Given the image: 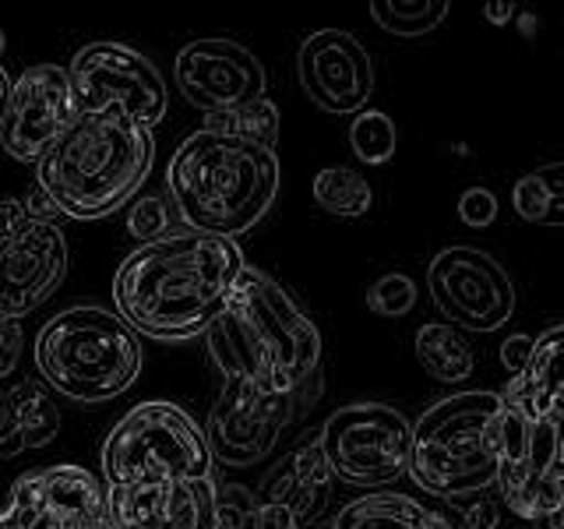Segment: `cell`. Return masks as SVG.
<instances>
[{"label": "cell", "mask_w": 564, "mask_h": 529, "mask_svg": "<svg viewBox=\"0 0 564 529\" xmlns=\"http://www.w3.org/2000/svg\"><path fill=\"white\" fill-rule=\"evenodd\" d=\"M243 269L237 240L181 226L163 240L134 247L120 261L113 304L138 335L187 343L216 325Z\"/></svg>", "instance_id": "obj_1"}, {"label": "cell", "mask_w": 564, "mask_h": 529, "mask_svg": "<svg viewBox=\"0 0 564 529\" xmlns=\"http://www.w3.org/2000/svg\"><path fill=\"white\" fill-rule=\"evenodd\" d=\"M223 378H247L264 392L293 396L317 385L322 332L279 282L247 264L216 325L205 332Z\"/></svg>", "instance_id": "obj_2"}, {"label": "cell", "mask_w": 564, "mask_h": 529, "mask_svg": "<svg viewBox=\"0 0 564 529\" xmlns=\"http://www.w3.org/2000/svg\"><path fill=\"white\" fill-rule=\"evenodd\" d=\"M279 176L275 149L216 131H194L170 155L166 187L184 229L237 240L269 216Z\"/></svg>", "instance_id": "obj_3"}, {"label": "cell", "mask_w": 564, "mask_h": 529, "mask_svg": "<svg viewBox=\"0 0 564 529\" xmlns=\"http://www.w3.org/2000/svg\"><path fill=\"white\" fill-rule=\"evenodd\" d=\"M152 163L155 138L149 128L123 117L82 114L40 159L35 187L67 219H106L141 191Z\"/></svg>", "instance_id": "obj_4"}, {"label": "cell", "mask_w": 564, "mask_h": 529, "mask_svg": "<svg viewBox=\"0 0 564 529\" xmlns=\"http://www.w3.org/2000/svg\"><path fill=\"white\" fill-rule=\"evenodd\" d=\"M35 370L70 402H110L141 375V339L117 311L64 307L35 335Z\"/></svg>", "instance_id": "obj_5"}, {"label": "cell", "mask_w": 564, "mask_h": 529, "mask_svg": "<svg viewBox=\"0 0 564 529\" xmlns=\"http://www.w3.org/2000/svg\"><path fill=\"white\" fill-rule=\"evenodd\" d=\"M498 417L501 396L487 388L455 392L423 410L413 428V484L445 501L487 494L498 484Z\"/></svg>", "instance_id": "obj_6"}, {"label": "cell", "mask_w": 564, "mask_h": 529, "mask_svg": "<svg viewBox=\"0 0 564 529\" xmlns=\"http://www.w3.org/2000/svg\"><path fill=\"white\" fill-rule=\"evenodd\" d=\"M498 494L525 522H551L564 511V417L533 396L525 375L501 392L498 438Z\"/></svg>", "instance_id": "obj_7"}, {"label": "cell", "mask_w": 564, "mask_h": 529, "mask_svg": "<svg viewBox=\"0 0 564 529\" xmlns=\"http://www.w3.org/2000/svg\"><path fill=\"white\" fill-rule=\"evenodd\" d=\"M216 476L208 434L176 402H141L123 413L102 445L106 487L205 481Z\"/></svg>", "instance_id": "obj_8"}, {"label": "cell", "mask_w": 564, "mask_h": 529, "mask_svg": "<svg viewBox=\"0 0 564 529\" xmlns=\"http://www.w3.org/2000/svg\"><path fill=\"white\" fill-rule=\"evenodd\" d=\"M317 441L332 476L349 487L384 490L410 473L413 423L384 402H352L335 410L322 423Z\"/></svg>", "instance_id": "obj_9"}, {"label": "cell", "mask_w": 564, "mask_h": 529, "mask_svg": "<svg viewBox=\"0 0 564 529\" xmlns=\"http://www.w3.org/2000/svg\"><path fill=\"white\" fill-rule=\"evenodd\" d=\"M82 114L123 117L141 128H159L170 110L166 82L159 67L128 43L99 40L75 53L67 67Z\"/></svg>", "instance_id": "obj_10"}, {"label": "cell", "mask_w": 564, "mask_h": 529, "mask_svg": "<svg viewBox=\"0 0 564 529\" xmlns=\"http://www.w3.org/2000/svg\"><path fill=\"white\" fill-rule=\"evenodd\" d=\"M317 392L322 385H311L293 396H275L247 378H223V392L212 402L205 428L216 463L234 469L264 463L290 423L304 413V406L317 399Z\"/></svg>", "instance_id": "obj_11"}, {"label": "cell", "mask_w": 564, "mask_h": 529, "mask_svg": "<svg viewBox=\"0 0 564 529\" xmlns=\"http://www.w3.org/2000/svg\"><path fill=\"white\" fill-rule=\"evenodd\" d=\"M0 529H117L106 481L85 466L25 473L0 508Z\"/></svg>", "instance_id": "obj_12"}, {"label": "cell", "mask_w": 564, "mask_h": 529, "mask_svg": "<svg viewBox=\"0 0 564 529\" xmlns=\"http://www.w3.org/2000/svg\"><path fill=\"white\" fill-rule=\"evenodd\" d=\"M427 290L458 332H498L516 314V282L480 247H445L431 258Z\"/></svg>", "instance_id": "obj_13"}, {"label": "cell", "mask_w": 564, "mask_h": 529, "mask_svg": "<svg viewBox=\"0 0 564 529\" xmlns=\"http://www.w3.org/2000/svg\"><path fill=\"white\" fill-rule=\"evenodd\" d=\"M82 117L70 75L57 64H35L14 78L0 145L14 163H35Z\"/></svg>", "instance_id": "obj_14"}, {"label": "cell", "mask_w": 564, "mask_h": 529, "mask_svg": "<svg viewBox=\"0 0 564 529\" xmlns=\"http://www.w3.org/2000/svg\"><path fill=\"white\" fill-rule=\"evenodd\" d=\"M173 71L181 96L205 110V117L264 99V88H269L264 64L243 43L223 40V35L187 43L176 53Z\"/></svg>", "instance_id": "obj_15"}, {"label": "cell", "mask_w": 564, "mask_h": 529, "mask_svg": "<svg viewBox=\"0 0 564 529\" xmlns=\"http://www.w3.org/2000/svg\"><path fill=\"white\" fill-rule=\"evenodd\" d=\"M296 75L300 88L317 110L335 117L364 114L370 93H375V61L357 35L343 29H322L307 35L296 53Z\"/></svg>", "instance_id": "obj_16"}, {"label": "cell", "mask_w": 564, "mask_h": 529, "mask_svg": "<svg viewBox=\"0 0 564 529\" xmlns=\"http://www.w3.org/2000/svg\"><path fill=\"white\" fill-rule=\"evenodd\" d=\"M70 247L57 223H29L0 244V317H18L57 293L67 276Z\"/></svg>", "instance_id": "obj_17"}, {"label": "cell", "mask_w": 564, "mask_h": 529, "mask_svg": "<svg viewBox=\"0 0 564 529\" xmlns=\"http://www.w3.org/2000/svg\"><path fill=\"white\" fill-rule=\"evenodd\" d=\"M332 469L322 452L317 434H307L296 449H290L279 463L261 476L258 494V529H307V522L322 511Z\"/></svg>", "instance_id": "obj_18"}, {"label": "cell", "mask_w": 564, "mask_h": 529, "mask_svg": "<svg viewBox=\"0 0 564 529\" xmlns=\"http://www.w3.org/2000/svg\"><path fill=\"white\" fill-rule=\"evenodd\" d=\"M106 490L117 529H216L219 519L216 476Z\"/></svg>", "instance_id": "obj_19"}, {"label": "cell", "mask_w": 564, "mask_h": 529, "mask_svg": "<svg viewBox=\"0 0 564 529\" xmlns=\"http://www.w3.org/2000/svg\"><path fill=\"white\" fill-rule=\"evenodd\" d=\"M61 434V406L40 381L0 388V458L46 449Z\"/></svg>", "instance_id": "obj_20"}, {"label": "cell", "mask_w": 564, "mask_h": 529, "mask_svg": "<svg viewBox=\"0 0 564 529\" xmlns=\"http://www.w3.org/2000/svg\"><path fill=\"white\" fill-rule=\"evenodd\" d=\"M335 529H455V526L441 511L410 498V494L378 490L349 501L339 511V519H335Z\"/></svg>", "instance_id": "obj_21"}, {"label": "cell", "mask_w": 564, "mask_h": 529, "mask_svg": "<svg viewBox=\"0 0 564 529\" xmlns=\"http://www.w3.org/2000/svg\"><path fill=\"white\" fill-rule=\"evenodd\" d=\"M413 349H416L420 367L427 370L434 381H466L473 375V364H476L473 346L455 325H441V322L420 325Z\"/></svg>", "instance_id": "obj_22"}, {"label": "cell", "mask_w": 564, "mask_h": 529, "mask_svg": "<svg viewBox=\"0 0 564 529\" xmlns=\"http://www.w3.org/2000/svg\"><path fill=\"white\" fill-rule=\"evenodd\" d=\"M519 219L533 226H564V163L540 166L519 176L511 191Z\"/></svg>", "instance_id": "obj_23"}, {"label": "cell", "mask_w": 564, "mask_h": 529, "mask_svg": "<svg viewBox=\"0 0 564 529\" xmlns=\"http://www.w3.org/2000/svg\"><path fill=\"white\" fill-rule=\"evenodd\" d=\"M314 202L328 216H339V219H360L375 205V191L364 181L357 170L349 166H328L314 176Z\"/></svg>", "instance_id": "obj_24"}, {"label": "cell", "mask_w": 564, "mask_h": 529, "mask_svg": "<svg viewBox=\"0 0 564 529\" xmlns=\"http://www.w3.org/2000/svg\"><path fill=\"white\" fill-rule=\"evenodd\" d=\"M525 381L546 410L564 417V322L546 328L533 343V357H529V367H525Z\"/></svg>", "instance_id": "obj_25"}, {"label": "cell", "mask_w": 564, "mask_h": 529, "mask_svg": "<svg viewBox=\"0 0 564 529\" xmlns=\"http://www.w3.org/2000/svg\"><path fill=\"white\" fill-rule=\"evenodd\" d=\"M202 131L229 134V138L251 141V145H261V149H275L279 145V106L272 99H254V102L237 106V110L208 114Z\"/></svg>", "instance_id": "obj_26"}, {"label": "cell", "mask_w": 564, "mask_h": 529, "mask_svg": "<svg viewBox=\"0 0 564 529\" xmlns=\"http://www.w3.org/2000/svg\"><path fill=\"white\" fill-rule=\"evenodd\" d=\"M448 8V0H375L370 14L384 32L416 40V35H427L445 22Z\"/></svg>", "instance_id": "obj_27"}, {"label": "cell", "mask_w": 564, "mask_h": 529, "mask_svg": "<svg viewBox=\"0 0 564 529\" xmlns=\"http://www.w3.org/2000/svg\"><path fill=\"white\" fill-rule=\"evenodd\" d=\"M349 145L370 166L388 163V159L395 155V145H399L392 117H384L378 110L357 114V117H352V123H349Z\"/></svg>", "instance_id": "obj_28"}, {"label": "cell", "mask_w": 564, "mask_h": 529, "mask_svg": "<svg viewBox=\"0 0 564 529\" xmlns=\"http://www.w3.org/2000/svg\"><path fill=\"white\" fill-rule=\"evenodd\" d=\"M128 229L141 244H152V240H163V237L176 234V229H181V216H176L173 198H163V194H145V198H138L128 212Z\"/></svg>", "instance_id": "obj_29"}, {"label": "cell", "mask_w": 564, "mask_h": 529, "mask_svg": "<svg viewBox=\"0 0 564 529\" xmlns=\"http://www.w3.org/2000/svg\"><path fill=\"white\" fill-rule=\"evenodd\" d=\"M367 307L381 317H402L416 307V282L402 272H388L370 282L367 290Z\"/></svg>", "instance_id": "obj_30"}, {"label": "cell", "mask_w": 564, "mask_h": 529, "mask_svg": "<svg viewBox=\"0 0 564 529\" xmlns=\"http://www.w3.org/2000/svg\"><path fill=\"white\" fill-rule=\"evenodd\" d=\"M216 529H258V494L243 484H219Z\"/></svg>", "instance_id": "obj_31"}, {"label": "cell", "mask_w": 564, "mask_h": 529, "mask_svg": "<svg viewBox=\"0 0 564 529\" xmlns=\"http://www.w3.org/2000/svg\"><path fill=\"white\" fill-rule=\"evenodd\" d=\"M458 219L484 229L498 219V198L487 191V187H469L463 198H458Z\"/></svg>", "instance_id": "obj_32"}, {"label": "cell", "mask_w": 564, "mask_h": 529, "mask_svg": "<svg viewBox=\"0 0 564 529\" xmlns=\"http://www.w3.org/2000/svg\"><path fill=\"white\" fill-rule=\"evenodd\" d=\"M25 353V328L18 317H0V378H11Z\"/></svg>", "instance_id": "obj_33"}, {"label": "cell", "mask_w": 564, "mask_h": 529, "mask_svg": "<svg viewBox=\"0 0 564 529\" xmlns=\"http://www.w3.org/2000/svg\"><path fill=\"white\" fill-rule=\"evenodd\" d=\"M452 505L463 511L466 529H498V505L490 501V494H469V498H455Z\"/></svg>", "instance_id": "obj_34"}, {"label": "cell", "mask_w": 564, "mask_h": 529, "mask_svg": "<svg viewBox=\"0 0 564 529\" xmlns=\"http://www.w3.org/2000/svg\"><path fill=\"white\" fill-rule=\"evenodd\" d=\"M25 226H29L25 202L11 198V194H0V244H8L18 229H25Z\"/></svg>", "instance_id": "obj_35"}, {"label": "cell", "mask_w": 564, "mask_h": 529, "mask_svg": "<svg viewBox=\"0 0 564 529\" xmlns=\"http://www.w3.org/2000/svg\"><path fill=\"white\" fill-rule=\"evenodd\" d=\"M533 343L536 339H525V335H508L505 346H501V364L511 370V378L525 375L529 357H533Z\"/></svg>", "instance_id": "obj_36"}, {"label": "cell", "mask_w": 564, "mask_h": 529, "mask_svg": "<svg viewBox=\"0 0 564 529\" xmlns=\"http://www.w3.org/2000/svg\"><path fill=\"white\" fill-rule=\"evenodd\" d=\"M22 202H25V216H29V223H57V216H61V208L53 205L40 187H32Z\"/></svg>", "instance_id": "obj_37"}, {"label": "cell", "mask_w": 564, "mask_h": 529, "mask_svg": "<svg viewBox=\"0 0 564 529\" xmlns=\"http://www.w3.org/2000/svg\"><path fill=\"white\" fill-rule=\"evenodd\" d=\"M11 78H8V71L4 64H0V131H4V120H8V106H11Z\"/></svg>", "instance_id": "obj_38"}, {"label": "cell", "mask_w": 564, "mask_h": 529, "mask_svg": "<svg viewBox=\"0 0 564 529\" xmlns=\"http://www.w3.org/2000/svg\"><path fill=\"white\" fill-rule=\"evenodd\" d=\"M4 50H8V40H4V32H0V61H4Z\"/></svg>", "instance_id": "obj_39"}, {"label": "cell", "mask_w": 564, "mask_h": 529, "mask_svg": "<svg viewBox=\"0 0 564 529\" xmlns=\"http://www.w3.org/2000/svg\"><path fill=\"white\" fill-rule=\"evenodd\" d=\"M551 522H561V529H564V511H561V516H557V519H551Z\"/></svg>", "instance_id": "obj_40"}, {"label": "cell", "mask_w": 564, "mask_h": 529, "mask_svg": "<svg viewBox=\"0 0 564 529\" xmlns=\"http://www.w3.org/2000/svg\"><path fill=\"white\" fill-rule=\"evenodd\" d=\"M328 529H335V526H328Z\"/></svg>", "instance_id": "obj_41"}]
</instances>
